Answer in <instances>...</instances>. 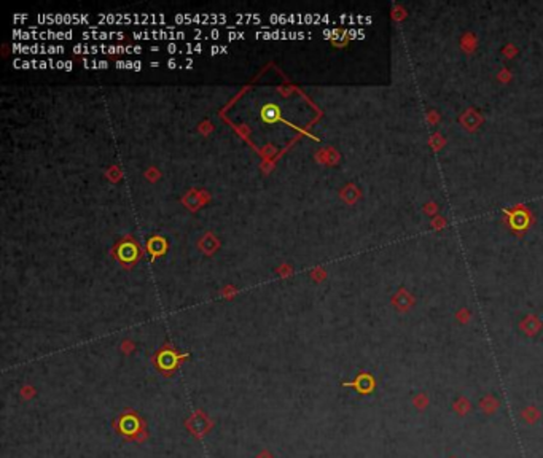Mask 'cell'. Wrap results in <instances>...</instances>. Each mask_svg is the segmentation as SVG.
<instances>
[{
    "label": "cell",
    "mask_w": 543,
    "mask_h": 458,
    "mask_svg": "<svg viewBox=\"0 0 543 458\" xmlns=\"http://www.w3.org/2000/svg\"><path fill=\"white\" fill-rule=\"evenodd\" d=\"M98 19L107 24H162L166 22L164 14H154V13H108V14H98Z\"/></svg>",
    "instance_id": "6da1fadb"
},
{
    "label": "cell",
    "mask_w": 543,
    "mask_h": 458,
    "mask_svg": "<svg viewBox=\"0 0 543 458\" xmlns=\"http://www.w3.org/2000/svg\"><path fill=\"white\" fill-rule=\"evenodd\" d=\"M75 54H140L142 53V46H134V45H128V46H115V45H83V43H78L74 48Z\"/></svg>",
    "instance_id": "7a4b0ae2"
},
{
    "label": "cell",
    "mask_w": 543,
    "mask_h": 458,
    "mask_svg": "<svg viewBox=\"0 0 543 458\" xmlns=\"http://www.w3.org/2000/svg\"><path fill=\"white\" fill-rule=\"evenodd\" d=\"M230 18L226 14L222 13H201V14H177L176 21L178 24H190V22H196V24H204V25H215V24H225Z\"/></svg>",
    "instance_id": "3957f363"
},
{
    "label": "cell",
    "mask_w": 543,
    "mask_h": 458,
    "mask_svg": "<svg viewBox=\"0 0 543 458\" xmlns=\"http://www.w3.org/2000/svg\"><path fill=\"white\" fill-rule=\"evenodd\" d=\"M186 33L184 30H142L132 32L134 40H184Z\"/></svg>",
    "instance_id": "277c9868"
},
{
    "label": "cell",
    "mask_w": 543,
    "mask_h": 458,
    "mask_svg": "<svg viewBox=\"0 0 543 458\" xmlns=\"http://www.w3.org/2000/svg\"><path fill=\"white\" fill-rule=\"evenodd\" d=\"M13 53L20 54H62L66 48L59 45H22V43H13Z\"/></svg>",
    "instance_id": "5b68a950"
},
{
    "label": "cell",
    "mask_w": 543,
    "mask_h": 458,
    "mask_svg": "<svg viewBox=\"0 0 543 458\" xmlns=\"http://www.w3.org/2000/svg\"><path fill=\"white\" fill-rule=\"evenodd\" d=\"M37 21L40 24H45V22H51V24H86V22H90V16L88 14H72V13H66V14H38Z\"/></svg>",
    "instance_id": "8992f818"
},
{
    "label": "cell",
    "mask_w": 543,
    "mask_h": 458,
    "mask_svg": "<svg viewBox=\"0 0 543 458\" xmlns=\"http://www.w3.org/2000/svg\"><path fill=\"white\" fill-rule=\"evenodd\" d=\"M500 406H502L500 400H498V396L494 393H486L478 400V411L488 419L496 417L498 411H500Z\"/></svg>",
    "instance_id": "52a82bcc"
},
{
    "label": "cell",
    "mask_w": 543,
    "mask_h": 458,
    "mask_svg": "<svg viewBox=\"0 0 543 458\" xmlns=\"http://www.w3.org/2000/svg\"><path fill=\"white\" fill-rule=\"evenodd\" d=\"M451 412L456 417L465 419L473 412V404L465 395H458L451 403Z\"/></svg>",
    "instance_id": "ba28073f"
},
{
    "label": "cell",
    "mask_w": 543,
    "mask_h": 458,
    "mask_svg": "<svg viewBox=\"0 0 543 458\" xmlns=\"http://www.w3.org/2000/svg\"><path fill=\"white\" fill-rule=\"evenodd\" d=\"M256 38H292V40H300V38H311L309 32H287V30H266V32H256Z\"/></svg>",
    "instance_id": "9c48e42d"
},
{
    "label": "cell",
    "mask_w": 543,
    "mask_h": 458,
    "mask_svg": "<svg viewBox=\"0 0 543 458\" xmlns=\"http://www.w3.org/2000/svg\"><path fill=\"white\" fill-rule=\"evenodd\" d=\"M520 419H521V422L524 423V425H530L532 427V425H537V423L540 422L542 412H540V409L537 408L536 404H528L521 409Z\"/></svg>",
    "instance_id": "30bf717a"
},
{
    "label": "cell",
    "mask_w": 543,
    "mask_h": 458,
    "mask_svg": "<svg viewBox=\"0 0 543 458\" xmlns=\"http://www.w3.org/2000/svg\"><path fill=\"white\" fill-rule=\"evenodd\" d=\"M82 37L84 40H123L126 35L123 32H106V30H88L83 32Z\"/></svg>",
    "instance_id": "8fae6325"
},
{
    "label": "cell",
    "mask_w": 543,
    "mask_h": 458,
    "mask_svg": "<svg viewBox=\"0 0 543 458\" xmlns=\"http://www.w3.org/2000/svg\"><path fill=\"white\" fill-rule=\"evenodd\" d=\"M75 35L74 30H43L38 32V40H72Z\"/></svg>",
    "instance_id": "7c38bea8"
},
{
    "label": "cell",
    "mask_w": 543,
    "mask_h": 458,
    "mask_svg": "<svg viewBox=\"0 0 543 458\" xmlns=\"http://www.w3.org/2000/svg\"><path fill=\"white\" fill-rule=\"evenodd\" d=\"M411 406L418 412H426L430 406V396L424 392H419L411 396Z\"/></svg>",
    "instance_id": "4fadbf2b"
},
{
    "label": "cell",
    "mask_w": 543,
    "mask_h": 458,
    "mask_svg": "<svg viewBox=\"0 0 543 458\" xmlns=\"http://www.w3.org/2000/svg\"><path fill=\"white\" fill-rule=\"evenodd\" d=\"M118 255H120V258L123 259V261H132V259H136L137 250H136V247L132 244H123L118 250Z\"/></svg>",
    "instance_id": "5bb4252c"
},
{
    "label": "cell",
    "mask_w": 543,
    "mask_h": 458,
    "mask_svg": "<svg viewBox=\"0 0 543 458\" xmlns=\"http://www.w3.org/2000/svg\"><path fill=\"white\" fill-rule=\"evenodd\" d=\"M116 68H129V70H142V62L140 60H116L115 62Z\"/></svg>",
    "instance_id": "9a60e30c"
},
{
    "label": "cell",
    "mask_w": 543,
    "mask_h": 458,
    "mask_svg": "<svg viewBox=\"0 0 543 458\" xmlns=\"http://www.w3.org/2000/svg\"><path fill=\"white\" fill-rule=\"evenodd\" d=\"M234 19L238 22H246V24H250V22H255L260 25L262 24V16L260 14H234Z\"/></svg>",
    "instance_id": "2e32d148"
},
{
    "label": "cell",
    "mask_w": 543,
    "mask_h": 458,
    "mask_svg": "<svg viewBox=\"0 0 543 458\" xmlns=\"http://www.w3.org/2000/svg\"><path fill=\"white\" fill-rule=\"evenodd\" d=\"M201 51H204V45H201V43H196V45L185 43L184 48L178 49V54H192V53H201Z\"/></svg>",
    "instance_id": "e0dca14e"
},
{
    "label": "cell",
    "mask_w": 543,
    "mask_h": 458,
    "mask_svg": "<svg viewBox=\"0 0 543 458\" xmlns=\"http://www.w3.org/2000/svg\"><path fill=\"white\" fill-rule=\"evenodd\" d=\"M108 62H107V60H96V59H92V60H88V59H83V67L84 68H108Z\"/></svg>",
    "instance_id": "ac0fdd59"
},
{
    "label": "cell",
    "mask_w": 543,
    "mask_h": 458,
    "mask_svg": "<svg viewBox=\"0 0 543 458\" xmlns=\"http://www.w3.org/2000/svg\"><path fill=\"white\" fill-rule=\"evenodd\" d=\"M158 363H160V366L161 368H170V366H174V363H176V357L174 355H172V353H162V355L160 357V360H158Z\"/></svg>",
    "instance_id": "d6986e66"
},
{
    "label": "cell",
    "mask_w": 543,
    "mask_h": 458,
    "mask_svg": "<svg viewBox=\"0 0 543 458\" xmlns=\"http://www.w3.org/2000/svg\"><path fill=\"white\" fill-rule=\"evenodd\" d=\"M137 428V420L136 419H123L122 420V430L124 431V433H131L132 430Z\"/></svg>",
    "instance_id": "ffe728a7"
},
{
    "label": "cell",
    "mask_w": 543,
    "mask_h": 458,
    "mask_svg": "<svg viewBox=\"0 0 543 458\" xmlns=\"http://www.w3.org/2000/svg\"><path fill=\"white\" fill-rule=\"evenodd\" d=\"M228 53V48L226 46H220V45H214L210 46V56H215V54H226Z\"/></svg>",
    "instance_id": "44dd1931"
},
{
    "label": "cell",
    "mask_w": 543,
    "mask_h": 458,
    "mask_svg": "<svg viewBox=\"0 0 543 458\" xmlns=\"http://www.w3.org/2000/svg\"><path fill=\"white\" fill-rule=\"evenodd\" d=\"M30 68H50L48 60H30Z\"/></svg>",
    "instance_id": "7402d4cb"
},
{
    "label": "cell",
    "mask_w": 543,
    "mask_h": 458,
    "mask_svg": "<svg viewBox=\"0 0 543 458\" xmlns=\"http://www.w3.org/2000/svg\"><path fill=\"white\" fill-rule=\"evenodd\" d=\"M228 38L230 40H239V38H246V33L244 32H236V30H231L228 32Z\"/></svg>",
    "instance_id": "603a6c76"
},
{
    "label": "cell",
    "mask_w": 543,
    "mask_h": 458,
    "mask_svg": "<svg viewBox=\"0 0 543 458\" xmlns=\"http://www.w3.org/2000/svg\"><path fill=\"white\" fill-rule=\"evenodd\" d=\"M178 49H180V46H178V45H176V43H169V45H166V51H168L169 54H176V53H178Z\"/></svg>",
    "instance_id": "cb8c5ba5"
},
{
    "label": "cell",
    "mask_w": 543,
    "mask_h": 458,
    "mask_svg": "<svg viewBox=\"0 0 543 458\" xmlns=\"http://www.w3.org/2000/svg\"><path fill=\"white\" fill-rule=\"evenodd\" d=\"M166 65H168L169 68H177V67H180V64L177 62L176 59H169L168 62H166Z\"/></svg>",
    "instance_id": "d4e9b609"
},
{
    "label": "cell",
    "mask_w": 543,
    "mask_h": 458,
    "mask_svg": "<svg viewBox=\"0 0 543 458\" xmlns=\"http://www.w3.org/2000/svg\"><path fill=\"white\" fill-rule=\"evenodd\" d=\"M56 68H66V60H56Z\"/></svg>",
    "instance_id": "484cf974"
},
{
    "label": "cell",
    "mask_w": 543,
    "mask_h": 458,
    "mask_svg": "<svg viewBox=\"0 0 543 458\" xmlns=\"http://www.w3.org/2000/svg\"><path fill=\"white\" fill-rule=\"evenodd\" d=\"M444 458H460V457L456 455V454H451V455H448V457H444Z\"/></svg>",
    "instance_id": "4316f807"
},
{
    "label": "cell",
    "mask_w": 543,
    "mask_h": 458,
    "mask_svg": "<svg viewBox=\"0 0 543 458\" xmlns=\"http://www.w3.org/2000/svg\"><path fill=\"white\" fill-rule=\"evenodd\" d=\"M160 65V62H156V60H154V62H150V67H158Z\"/></svg>",
    "instance_id": "83f0119b"
}]
</instances>
